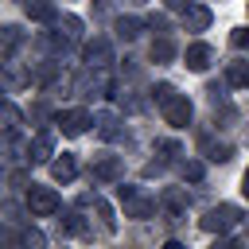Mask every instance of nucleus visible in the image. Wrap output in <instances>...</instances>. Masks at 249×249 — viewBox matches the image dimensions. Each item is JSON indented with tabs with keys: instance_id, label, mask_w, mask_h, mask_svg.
<instances>
[{
	"instance_id": "1",
	"label": "nucleus",
	"mask_w": 249,
	"mask_h": 249,
	"mask_svg": "<svg viewBox=\"0 0 249 249\" xmlns=\"http://www.w3.org/2000/svg\"><path fill=\"white\" fill-rule=\"evenodd\" d=\"M152 101H156L160 117H163L171 128H187V124L195 121V105H191V97L179 93L171 82H156V86H152Z\"/></svg>"
},
{
	"instance_id": "2",
	"label": "nucleus",
	"mask_w": 249,
	"mask_h": 249,
	"mask_svg": "<svg viewBox=\"0 0 249 249\" xmlns=\"http://www.w3.org/2000/svg\"><path fill=\"white\" fill-rule=\"evenodd\" d=\"M23 206H27L31 218H54V214L62 210V198H58V191L47 187V183H27V187H23Z\"/></svg>"
},
{
	"instance_id": "3",
	"label": "nucleus",
	"mask_w": 249,
	"mask_h": 249,
	"mask_svg": "<svg viewBox=\"0 0 249 249\" xmlns=\"http://www.w3.org/2000/svg\"><path fill=\"white\" fill-rule=\"evenodd\" d=\"M237 226H241V206H233V202H218V206H210V210L202 214V230H206V233L226 237V233L237 230Z\"/></svg>"
},
{
	"instance_id": "4",
	"label": "nucleus",
	"mask_w": 249,
	"mask_h": 249,
	"mask_svg": "<svg viewBox=\"0 0 249 249\" xmlns=\"http://www.w3.org/2000/svg\"><path fill=\"white\" fill-rule=\"evenodd\" d=\"M89 124H97V113H89L86 105H74V109H58L54 113V128L62 136H82V132H89Z\"/></svg>"
},
{
	"instance_id": "5",
	"label": "nucleus",
	"mask_w": 249,
	"mask_h": 249,
	"mask_svg": "<svg viewBox=\"0 0 249 249\" xmlns=\"http://www.w3.org/2000/svg\"><path fill=\"white\" fill-rule=\"evenodd\" d=\"M89 179L93 183H121L124 179V156L117 152H97L89 160Z\"/></svg>"
},
{
	"instance_id": "6",
	"label": "nucleus",
	"mask_w": 249,
	"mask_h": 249,
	"mask_svg": "<svg viewBox=\"0 0 249 249\" xmlns=\"http://www.w3.org/2000/svg\"><path fill=\"white\" fill-rule=\"evenodd\" d=\"M23 160L27 163H51L54 160V128H39L23 148Z\"/></svg>"
},
{
	"instance_id": "7",
	"label": "nucleus",
	"mask_w": 249,
	"mask_h": 249,
	"mask_svg": "<svg viewBox=\"0 0 249 249\" xmlns=\"http://www.w3.org/2000/svg\"><path fill=\"white\" fill-rule=\"evenodd\" d=\"M82 62H86L89 70H105V66L113 62V43H109L105 35H93L89 43H82Z\"/></svg>"
},
{
	"instance_id": "8",
	"label": "nucleus",
	"mask_w": 249,
	"mask_h": 249,
	"mask_svg": "<svg viewBox=\"0 0 249 249\" xmlns=\"http://www.w3.org/2000/svg\"><path fill=\"white\" fill-rule=\"evenodd\" d=\"M210 62H214V47H210L206 39L187 43V51H183V66H187L191 74H206V70H210Z\"/></svg>"
},
{
	"instance_id": "9",
	"label": "nucleus",
	"mask_w": 249,
	"mask_h": 249,
	"mask_svg": "<svg viewBox=\"0 0 249 249\" xmlns=\"http://www.w3.org/2000/svg\"><path fill=\"white\" fill-rule=\"evenodd\" d=\"M160 206H163L160 198H152V195H144V191H140V195H132L121 210H124V218H132V222H152Z\"/></svg>"
},
{
	"instance_id": "10",
	"label": "nucleus",
	"mask_w": 249,
	"mask_h": 249,
	"mask_svg": "<svg viewBox=\"0 0 249 249\" xmlns=\"http://www.w3.org/2000/svg\"><path fill=\"white\" fill-rule=\"evenodd\" d=\"M51 179H54V183H74V179H78V156H74V152H54V160H51Z\"/></svg>"
},
{
	"instance_id": "11",
	"label": "nucleus",
	"mask_w": 249,
	"mask_h": 249,
	"mask_svg": "<svg viewBox=\"0 0 249 249\" xmlns=\"http://www.w3.org/2000/svg\"><path fill=\"white\" fill-rule=\"evenodd\" d=\"M23 16L31 23H58V4L54 0H23Z\"/></svg>"
},
{
	"instance_id": "12",
	"label": "nucleus",
	"mask_w": 249,
	"mask_h": 249,
	"mask_svg": "<svg viewBox=\"0 0 249 249\" xmlns=\"http://www.w3.org/2000/svg\"><path fill=\"white\" fill-rule=\"evenodd\" d=\"M148 58H152L156 66H167V62H175V58H179V47H175V39L160 31V35L152 39V47H148Z\"/></svg>"
},
{
	"instance_id": "13",
	"label": "nucleus",
	"mask_w": 249,
	"mask_h": 249,
	"mask_svg": "<svg viewBox=\"0 0 249 249\" xmlns=\"http://www.w3.org/2000/svg\"><path fill=\"white\" fill-rule=\"evenodd\" d=\"M198 148H202V156H206L210 163H226V160L233 156V148H230L226 140H214L210 132H198Z\"/></svg>"
},
{
	"instance_id": "14",
	"label": "nucleus",
	"mask_w": 249,
	"mask_h": 249,
	"mask_svg": "<svg viewBox=\"0 0 249 249\" xmlns=\"http://www.w3.org/2000/svg\"><path fill=\"white\" fill-rule=\"evenodd\" d=\"M210 19H214V16H210L206 4H191V8H183V31H195V35H198V31L210 27Z\"/></svg>"
},
{
	"instance_id": "15",
	"label": "nucleus",
	"mask_w": 249,
	"mask_h": 249,
	"mask_svg": "<svg viewBox=\"0 0 249 249\" xmlns=\"http://www.w3.org/2000/svg\"><path fill=\"white\" fill-rule=\"evenodd\" d=\"M144 27H148V19H136V16H117L113 19V31H117L121 43H136Z\"/></svg>"
},
{
	"instance_id": "16",
	"label": "nucleus",
	"mask_w": 249,
	"mask_h": 249,
	"mask_svg": "<svg viewBox=\"0 0 249 249\" xmlns=\"http://www.w3.org/2000/svg\"><path fill=\"white\" fill-rule=\"evenodd\" d=\"M97 136L101 140H124L128 132H124V121L117 113H97Z\"/></svg>"
},
{
	"instance_id": "17",
	"label": "nucleus",
	"mask_w": 249,
	"mask_h": 249,
	"mask_svg": "<svg viewBox=\"0 0 249 249\" xmlns=\"http://www.w3.org/2000/svg\"><path fill=\"white\" fill-rule=\"evenodd\" d=\"M160 202H163L167 218H183V214H187V206H191V195H183V191H175V187H171V191H163V198H160Z\"/></svg>"
},
{
	"instance_id": "18",
	"label": "nucleus",
	"mask_w": 249,
	"mask_h": 249,
	"mask_svg": "<svg viewBox=\"0 0 249 249\" xmlns=\"http://www.w3.org/2000/svg\"><path fill=\"white\" fill-rule=\"evenodd\" d=\"M226 86L249 89V58H233V62L226 66Z\"/></svg>"
},
{
	"instance_id": "19",
	"label": "nucleus",
	"mask_w": 249,
	"mask_h": 249,
	"mask_svg": "<svg viewBox=\"0 0 249 249\" xmlns=\"http://www.w3.org/2000/svg\"><path fill=\"white\" fill-rule=\"evenodd\" d=\"M39 43L47 47V51H54V54H66L70 51V43H74V35L66 31V35H58V31H43L39 35Z\"/></svg>"
},
{
	"instance_id": "20",
	"label": "nucleus",
	"mask_w": 249,
	"mask_h": 249,
	"mask_svg": "<svg viewBox=\"0 0 249 249\" xmlns=\"http://www.w3.org/2000/svg\"><path fill=\"white\" fill-rule=\"evenodd\" d=\"M93 210H97V218H101V230H105V233H117V214H113V206L93 195Z\"/></svg>"
},
{
	"instance_id": "21",
	"label": "nucleus",
	"mask_w": 249,
	"mask_h": 249,
	"mask_svg": "<svg viewBox=\"0 0 249 249\" xmlns=\"http://www.w3.org/2000/svg\"><path fill=\"white\" fill-rule=\"evenodd\" d=\"M19 47H23V31H19L16 23H8V27H4V58L12 62V54H16Z\"/></svg>"
},
{
	"instance_id": "22",
	"label": "nucleus",
	"mask_w": 249,
	"mask_h": 249,
	"mask_svg": "<svg viewBox=\"0 0 249 249\" xmlns=\"http://www.w3.org/2000/svg\"><path fill=\"white\" fill-rule=\"evenodd\" d=\"M156 152L163 156V163H175V160L183 156V144H179V140H156Z\"/></svg>"
},
{
	"instance_id": "23",
	"label": "nucleus",
	"mask_w": 249,
	"mask_h": 249,
	"mask_svg": "<svg viewBox=\"0 0 249 249\" xmlns=\"http://www.w3.org/2000/svg\"><path fill=\"white\" fill-rule=\"evenodd\" d=\"M62 233H66V237H82V233H86V218H82V214H66V218H62Z\"/></svg>"
},
{
	"instance_id": "24",
	"label": "nucleus",
	"mask_w": 249,
	"mask_h": 249,
	"mask_svg": "<svg viewBox=\"0 0 249 249\" xmlns=\"http://www.w3.org/2000/svg\"><path fill=\"white\" fill-rule=\"evenodd\" d=\"M202 175H206L202 160H183V179L187 183H202Z\"/></svg>"
},
{
	"instance_id": "25",
	"label": "nucleus",
	"mask_w": 249,
	"mask_h": 249,
	"mask_svg": "<svg viewBox=\"0 0 249 249\" xmlns=\"http://www.w3.org/2000/svg\"><path fill=\"white\" fill-rule=\"evenodd\" d=\"M19 245H35V249H43V245H47V237H43L35 226H27V230H19Z\"/></svg>"
},
{
	"instance_id": "26",
	"label": "nucleus",
	"mask_w": 249,
	"mask_h": 249,
	"mask_svg": "<svg viewBox=\"0 0 249 249\" xmlns=\"http://www.w3.org/2000/svg\"><path fill=\"white\" fill-rule=\"evenodd\" d=\"M140 191H144V187H136V183H124V179H121V183H117V202L124 206V202H128L132 195H140Z\"/></svg>"
},
{
	"instance_id": "27",
	"label": "nucleus",
	"mask_w": 249,
	"mask_h": 249,
	"mask_svg": "<svg viewBox=\"0 0 249 249\" xmlns=\"http://www.w3.org/2000/svg\"><path fill=\"white\" fill-rule=\"evenodd\" d=\"M62 27H66V31L74 35V39L82 35V19H78V16H62Z\"/></svg>"
},
{
	"instance_id": "28",
	"label": "nucleus",
	"mask_w": 249,
	"mask_h": 249,
	"mask_svg": "<svg viewBox=\"0 0 249 249\" xmlns=\"http://www.w3.org/2000/svg\"><path fill=\"white\" fill-rule=\"evenodd\" d=\"M230 43H233V47H249V27H237V31L230 35Z\"/></svg>"
},
{
	"instance_id": "29",
	"label": "nucleus",
	"mask_w": 249,
	"mask_h": 249,
	"mask_svg": "<svg viewBox=\"0 0 249 249\" xmlns=\"http://www.w3.org/2000/svg\"><path fill=\"white\" fill-rule=\"evenodd\" d=\"M148 27H152V31H167V19H163V16H148Z\"/></svg>"
},
{
	"instance_id": "30",
	"label": "nucleus",
	"mask_w": 249,
	"mask_h": 249,
	"mask_svg": "<svg viewBox=\"0 0 249 249\" xmlns=\"http://www.w3.org/2000/svg\"><path fill=\"white\" fill-rule=\"evenodd\" d=\"M195 0H163V8H171V12H183V8H191Z\"/></svg>"
},
{
	"instance_id": "31",
	"label": "nucleus",
	"mask_w": 249,
	"mask_h": 249,
	"mask_svg": "<svg viewBox=\"0 0 249 249\" xmlns=\"http://www.w3.org/2000/svg\"><path fill=\"white\" fill-rule=\"evenodd\" d=\"M109 12V0H93V16H105Z\"/></svg>"
},
{
	"instance_id": "32",
	"label": "nucleus",
	"mask_w": 249,
	"mask_h": 249,
	"mask_svg": "<svg viewBox=\"0 0 249 249\" xmlns=\"http://www.w3.org/2000/svg\"><path fill=\"white\" fill-rule=\"evenodd\" d=\"M241 195H245V198H249V167H245V171H241Z\"/></svg>"
}]
</instances>
